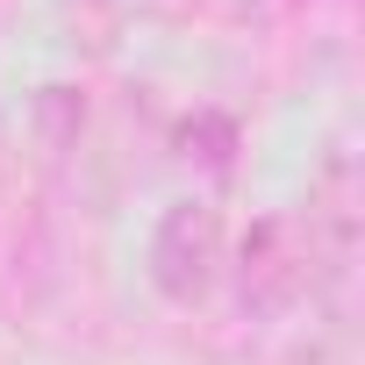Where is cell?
<instances>
[{"label":"cell","instance_id":"cell-2","mask_svg":"<svg viewBox=\"0 0 365 365\" xmlns=\"http://www.w3.org/2000/svg\"><path fill=\"white\" fill-rule=\"evenodd\" d=\"M244 308L251 315H287L308 287H315V244H308V222L301 215H265L251 237H244Z\"/></svg>","mask_w":365,"mask_h":365},{"label":"cell","instance_id":"cell-3","mask_svg":"<svg viewBox=\"0 0 365 365\" xmlns=\"http://www.w3.org/2000/svg\"><path fill=\"white\" fill-rule=\"evenodd\" d=\"M179 143H187V158H201L215 179H230V165H237V158H230V150H237V122H230V115H194L187 129H179Z\"/></svg>","mask_w":365,"mask_h":365},{"label":"cell","instance_id":"cell-1","mask_svg":"<svg viewBox=\"0 0 365 365\" xmlns=\"http://www.w3.org/2000/svg\"><path fill=\"white\" fill-rule=\"evenodd\" d=\"M222 265V215L208 201H172L150 230V287L165 301H201Z\"/></svg>","mask_w":365,"mask_h":365},{"label":"cell","instance_id":"cell-4","mask_svg":"<svg viewBox=\"0 0 365 365\" xmlns=\"http://www.w3.org/2000/svg\"><path fill=\"white\" fill-rule=\"evenodd\" d=\"M79 122H86V101H79L72 86H43V93H36V136H43L51 150H65V143L79 136Z\"/></svg>","mask_w":365,"mask_h":365}]
</instances>
